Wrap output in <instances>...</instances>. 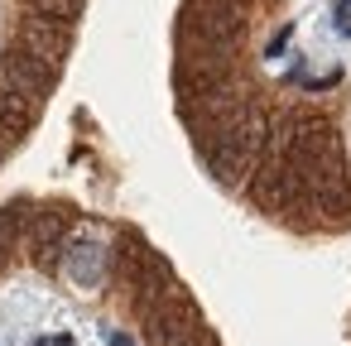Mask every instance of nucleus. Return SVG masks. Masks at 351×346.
<instances>
[{"label": "nucleus", "mask_w": 351, "mask_h": 346, "mask_svg": "<svg viewBox=\"0 0 351 346\" xmlns=\"http://www.w3.org/2000/svg\"><path fill=\"white\" fill-rule=\"evenodd\" d=\"M63 255H68V269H73L77 284H97V274L106 264V250H97V245H63Z\"/></svg>", "instance_id": "9"}, {"label": "nucleus", "mask_w": 351, "mask_h": 346, "mask_svg": "<svg viewBox=\"0 0 351 346\" xmlns=\"http://www.w3.org/2000/svg\"><path fill=\"white\" fill-rule=\"evenodd\" d=\"M58 77H63V63H53V58L34 53L25 39L5 44V53H0V87H15V92H25V97H39V101H44V97L58 87Z\"/></svg>", "instance_id": "5"}, {"label": "nucleus", "mask_w": 351, "mask_h": 346, "mask_svg": "<svg viewBox=\"0 0 351 346\" xmlns=\"http://www.w3.org/2000/svg\"><path fill=\"white\" fill-rule=\"evenodd\" d=\"M20 39L34 49V53H44V58H53V63H63L68 53H73V39H77V20H49V15H25L20 20Z\"/></svg>", "instance_id": "6"}, {"label": "nucleus", "mask_w": 351, "mask_h": 346, "mask_svg": "<svg viewBox=\"0 0 351 346\" xmlns=\"http://www.w3.org/2000/svg\"><path fill=\"white\" fill-rule=\"evenodd\" d=\"M49 346H73V336H68V332H58V336H49Z\"/></svg>", "instance_id": "14"}, {"label": "nucleus", "mask_w": 351, "mask_h": 346, "mask_svg": "<svg viewBox=\"0 0 351 346\" xmlns=\"http://www.w3.org/2000/svg\"><path fill=\"white\" fill-rule=\"evenodd\" d=\"M0 164H5V140H0Z\"/></svg>", "instance_id": "17"}, {"label": "nucleus", "mask_w": 351, "mask_h": 346, "mask_svg": "<svg viewBox=\"0 0 351 346\" xmlns=\"http://www.w3.org/2000/svg\"><path fill=\"white\" fill-rule=\"evenodd\" d=\"M87 0H25V15H49V20H77Z\"/></svg>", "instance_id": "10"}, {"label": "nucleus", "mask_w": 351, "mask_h": 346, "mask_svg": "<svg viewBox=\"0 0 351 346\" xmlns=\"http://www.w3.org/2000/svg\"><path fill=\"white\" fill-rule=\"evenodd\" d=\"M245 15H250V10H241V5H221V0H183L178 34L241 53V44L250 39V20H245Z\"/></svg>", "instance_id": "2"}, {"label": "nucleus", "mask_w": 351, "mask_h": 346, "mask_svg": "<svg viewBox=\"0 0 351 346\" xmlns=\"http://www.w3.org/2000/svg\"><path fill=\"white\" fill-rule=\"evenodd\" d=\"M29 346H49V336H34V341H29Z\"/></svg>", "instance_id": "16"}, {"label": "nucleus", "mask_w": 351, "mask_h": 346, "mask_svg": "<svg viewBox=\"0 0 351 346\" xmlns=\"http://www.w3.org/2000/svg\"><path fill=\"white\" fill-rule=\"evenodd\" d=\"M135 317H140V332H145L149 346H183L188 336H197L207 327L202 312H197V303L188 293H164L149 308H140Z\"/></svg>", "instance_id": "4"}, {"label": "nucleus", "mask_w": 351, "mask_h": 346, "mask_svg": "<svg viewBox=\"0 0 351 346\" xmlns=\"http://www.w3.org/2000/svg\"><path fill=\"white\" fill-rule=\"evenodd\" d=\"M289 39H293V25H284V29H279V34H274V39H269V44H265V58H279V53H284V44H289Z\"/></svg>", "instance_id": "12"}, {"label": "nucleus", "mask_w": 351, "mask_h": 346, "mask_svg": "<svg viewBox=\"0 0 351 346\" xmlns=\"http://www.w3.org/2000/svg\"><path fill=\"white\" fill-rule=\"evenodd\" d=\"M25 226H29V202H5L0 207V269L10 264V250L25 240Z\"/></svg>", "instance_id": "8"}, {"label": "nucleus", "mask_w": 351, "mask_h": 346, "mask_svg": "<svg viewBox=\"0 0 351 346\" xmlns=\"http://www.w3.org/2000/svg\"><path fill=\"white\" fill-rule=\"evenodd\" d=\"M39 97H25V92H15V87H0V140L5 145H20L29 130H34V121H39Z\"/></svg>", "instance_id": "7"}, {"label": "nucleus", "mask_w": 351, "mask_h": 346, "mask_svg": "<svg viewBox=\"0 0 351 346\" xmlns=\"http://www.w3.org/2000/svg\"><path fill=\"white\" fill-rule=\"evenodd\" d=\"M183 346H221V341H217V332H212V327H202V332H197V336H188Z\"/></svg>", "instance_id": "13"}, {"label": "nucleus", "mask_w": 351, "mask_h": 346, "mask_svg": "<svg viewBox=\"0 0 351 346\" xmlns=\"http://www.w3.org/2000/svg\"><path fill=\"white\" fill-rule=\"evenodd\" d=\"M221 5H241V10H250V5H255V0H221Z\"/></svg>", "instance_id": "15"}, {"label": "nucleus", "mask_w": 351, "mask_h": 346, "mask_svg": "<svg viewBox=\"0 0 351 346\" xmlns=\"http://www.w3.org/2000/svg\"><path fill=\"white\" fill-rule=\"evenodd\" d=\"M236 53L231 49H217V44H202V39H188L178 34V63H173V92L178 101H207L226 87H236Z\"/></svg>", "instance_id": "1"}, {"label": "nucleus", "mask_w": 351, "mask_h": 346, "mask_svg": "<svg viewBox=\"0 0 351 346\" xmlns=\"http://www.w3.org/2000/svg\"><path fill=\"white\" fill-rule=\"evenodd\" d=\"M73 226H77V207H68V202L29 207L25 245H29V260H34L44 274H58V264H63V245H68Z\"/></svg>", "instance_id": "3"}, {"label": "nucleus", "mask_w": 351, "mask_h": 346, "mask_svg": "<svg viewBox=\"0 0 351 346\" xmlns=\"http://www.w3.org/2000/svg\"><path fill=\"white\" fill-rule=\"evenodd\" d=\"M332 29H337V34H351V0H337V15H332Z\"/></svg>", "instance_id": "11"}]
</instances>
